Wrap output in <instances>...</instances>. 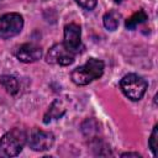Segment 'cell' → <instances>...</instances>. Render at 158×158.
Masks as SVG:
<instances>
[{
	"label": "cell",
	"mask_w": 158,
	"mask_h": 158,
	"mask_svg": "<svg viewBox=\"0 0 158 158\" xmlns=\"http://www.w3.org/2000/svg\"><path fill=\"white\" fill-rule=\"evenodd\" d=\"M63 44L73 54H78L83 49L81 43V28L77 23H69L64 27V41Z\"/></svg>",
	"instance_id": "cell-7"
},
{
	"label": "cell",
	"mask_w": 158,
	"mask_h": 158,
	"mask_svg": "<svg viewBox=\"0 0 158 158\" xmlns=\"http://www.w3.org/2000/svg\"><path fill=\"white\" fill-rule=\"evenodd\" d=\"M23 28V17L17 12L0 16V38L9 40L17 36Z\"/></svg>",
	"instance_id": "cell-4"
},
{
	"label": "cell",
	"mask_w": 158,
	"mask_h": 158,
	"mask_svg": "<svg viewBox=\"0 0 158 158\" xmlns=\"http://www.w3.org/2000/svg\"><path fill=\"white\" fill-rule=\"evenodd\" d=\"M65 110H67V107H65L64 101H63L62 99H56V100L49 105L47 112L44 114V116H43V122H44V123H49V122L53 121V120L60 118V117L65 114Z\"/></svg>",
	"instance_id": "cell-9"
},
{
	"label": "cell",
	"mask_w": 158,
	"mask_h": 158,
	"mask_svg": "<svg viewBox=\"0 0 158 158\" xmlns=\"http://www.w3.org/2000/svg\"><path fill=\"white\" fill-rule=\"evenodd\" d=\"M104 68L105 64L101 59L90 58L86 60L85 64L77 67L72 72V81L77 85H88L89 83H91L95 79H99L102 75Z\"/></svg>",
	"instance_id": "cell-2"
},
{
	"label": "cell",
	"mask_w": 158,
	"mask_h": 158,
	"mask_svg": "<svg viewBox=\"0 0 158 158\" xmlns=\"http://www.w3.org/2000/svg\"><path fill=\"white\" fill-rule=\"evenodd\" d=\"M27 143L31 149L42 152L49 149L54 143V136L52 132L43 131L40 128H33L30 136H27Z\"/></svg>",
	"instance_id": "cell-6"
},
{
	"label": "cell",
	"mask_w": 158,
	"mask_h": 158,
	"mask_svg": "<svg viewBox=\"0 0 158 158\" xmlns=\"http://www.w3.org/2000/svg\"><path fill=\"white\" fill-rule=\"evenodd\" d=\"M79 6H81L85 10H93L96 6L98 0H75Z\"/></svg>",
	"instance_id": "cell-15"
},
{
	"label": "cell",
	"mask_w": 158,
	"mask_h": 158,
	"mask_svg": "<svg viewBox=\"0 0 158 158\" xmlns=\"http://www.w3.org/2000/svg\"><path fill=\"white\" fill-rule=\"evenodd\" d=\"M147 14H146V11L144 10H138L137 12H135L131 17H128L127 20H126V22H125V26H126V28H128V30H135L138 25H141V23H143L146 20H147Z\"/></svg>",
	"instance_id": "cell-13"
},
{
	"label": "cell",
	"mask_w": 158,
	"mask_h": 158,
	"mask_svg": "<svg viewBox=\"0 0 158 158\" xmlns=\"http://www.w3.org/2000/svg\"><path fill=\"white\" fill-rule=\"evenodd\" d=\"M81 131H83V133L86 136V137H89L90 139L91 138H95V137H98V135H99V123L94 120V118H86L83 123H81Z\"/></svg>",
	"instance_id": "cell-12"
},
{
	"label": "cell",
	"mask_w": 158,
	"mask_h": 158,
	"mask_svg": "<svg viewBox=\"0 0 158 158\" xmlns=\"http://www.w3.org/2000/svg\"><path fill=\"white\" fill-rule=\"evenodd\" d=\"M15 56L20 62L33 63L42 57V49L35 43H23L15 51Z\"/></svg>",
	"instance_id": "cell-8"
},
{
	"label": "cell",
	"mask_w": 158,
	"mask_h": 158,
	"mask_svg": "<svg viewBox=\"0 0 158 158\" xmlns=\"http://www.w3.org/2000/svg\"><path fill=\"white\" fill-rule=\"evenodd\" d=\"M121 157H137V158H139L141 154H138V153H132V152H126V153H122Z\"/></svg>",
	"instance_id": "cell-16"
},
{
	"label": "cell",
	"mask_w": 158,
	"mask_h": 158,
	"mask_svg": "<svg viewBox=\"0 0 158 158\" xmlns=\"http://www.w3.org/2000/svg\"><path fill=\"white\" fill-rule=\"evenodd\" d=\"M27 142V133L22 128H12L0 138V157L10 158L20 154Z\"/></svg>",
	"instance_id": "cell-1"
},
{
	"label": "cell",
	"mask_w": 158,
	"mask_h": 158,
	"mask_svg": "<svg viewBox=\"0 0 158 158\" xmlns=\"http://www.w3.org/2000/svg\"><path fill=\"white\" fill-rule=\"evenodd\" d=\"M114 1H115V2H117V4H120V2H122L123 0H114Z\"/></svg>",
	"instance_id": "cell-17"
},
{
	"label": "cell",
	"mask_w": 158,
	"mask_h": 158,
	"mask_svg": "<svg viewBox=\"0 0 158 158\" xmlns=\"http://www.w3.org/2000/svg\"><path fill=\"white\" fill-rule=\"evenodd\" d=\"M0 84L11 95H16L19 93V90H20L19 80L14 75H6V74L5 75H1L0 77Z\"/></svg>",
	"instance_id": "cell-10"
},
{
	"label": "cell",
	"mask_w": 158,
	"mask_h": 158,
	"mask_svg": "<svg viewBox=\"0 0 158 158\" xmlns=\"http://www.w3.org/2000/svg\"><path fill=\"white\" fill-rule=\"evenodd\" d=\"M148 147L153 156H157V147H158V125H156L151 132V136L148 138Z\"/></svg>",
	"instance_id": "cell-14"
},
{
	"label": "cell",
	"mask_w": 158,
	"mask_h": 158,
	"mask_svg": "<svg viewBox=\"0 0 158 158\" xmlns=\"http://www.w3.org/2000/svg\"><path fill=\"white\" fill-rule=\"evenodd\" d=\"M75 54H73L70 51L67 49V47L63 43H57L49 48L46 56V62L54 65H70L74 62Z\"/></svg>",
	"instance_id": "cell-5"
},
{
	"label": "cell",
	"mask_w": 158,
	"mask_h": 158,
	"mask_svg": "<svg viewBox=\"0 0 158 158\" xmlns=\"http://www.w3.org/2000/svg\"><path fill=\"white\" fill-rule=\"evenodd\" d=\"M120 14L115 10H111L109 12H106L102 17V22H104V26L106 30L109 31H115L117 30L118 27V23H120Z\"/></svg>",
	"instance_id": "cell-11"
},
{
	"label": "cell",
	"mask_w": 158,
	"mask_h": 158,
	"mask_svg": "<svg viewBox=\"0 0 158 158\" xmlns=\"http://www.w3.org/2000/svg\"><path fill=\"white\" fill-rule=\"evenodd\" d=\"M147 86L148 84L146 79H143L141 75L135 73L126 74L120 81V88L122 93L125 94L126 98H128L132 101L141 100L147 90Z\"/></svg>",
	"instance_id": "cell-3"
}]
</instances>
